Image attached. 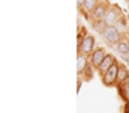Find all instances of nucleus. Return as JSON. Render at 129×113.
Instances as JSON below:
<instances>
[{"label":"nucleus","mask_w":129,"mask_h":113,"mask_svg":"<svg viewBox=\"0 0 129 113\" xmlns=\"http://www.w3.org/2000/svg\"><path fill=\"white\" fill-rule=\"evenodd\" d=\"M114 62H116V59H114L111 54H107V56H105V59L102 60L101 66L98 68V70H99V74H101V77H102V75L105 74V73H107V71H108L113 65H114Z\"/></svg>","instance_id":"7"},{"label":"nucleus","mask_w":129,"mask_h":113,"mask_svg":"<svg viewBox=\"0 0 129 113\" xmlns=\"http://www.w3.org/2000/svg\"><path fill=\"white\" fill-rule=\"evenodd\" d=\"M95 38L92 36V35H87V36L84 38V41H83V44H81V47H80V54H90V53H93L95 50Z\"/></svg>","instance_id":"5"},{"label":"nucleus","mask_w":129,"mask_h":113,"mask_svg":"<svg viewBox=\"0 0 129 113\" xmlns=\"http://www.w3.org/2000/svg\"><path fill=\"white\" fill-rule=\"evenodd\" d=\"M122 59H123V60H125V62L129 65V53H126V54H122Z\"/></svg>","instance_id":"16"},{"label":"nucleus","mask_w":129,"mask_h":113,"mask_svg":"<svg viewBox=\"0 0 129 113\" xmlns=\"http://www.w3.org/2000/svg\"><path fill=\"white\" fill-rule=\"evenodd\" d=\"M86 32L84 30H81V33H78V38H77V47L80 48L81 47V44H83V41H84V38L87 36V35H84Z\"/></svg>","instance_id":"15"},{"label":"nucleus","mask_w":129,"mask_h":113,"mask_svg":"<svg viewBox=\"0 0 129 113\" xmlns=\"http://www.w3.org/2000/svg\"><path fill=\"white\" fill-rule=\"evenodd\" d=\"M125 113H129V101L126 103V106H125Z\"/></svg>","instance_id":"17"},{"label":"nucleus","mask_w":129,"mask_h":113,"mask_svg":"<svg viewBox=\"0 0 129 113\" xmlns=\"http://www.w3.org/2000/svg\"><path fill=\"white\" fill-rule=\"evenodd\" d=\"M107 12H108L107 5H105V3H99L96 8L90 12V15H92V18H93V21H104L105 17H107Z\"/></svg>","instance_id":"4"},{"label":"nucleus","mask_w":129,"mask_h":113,"mask_svg":"<svg viewBox=\"0 0 129 113\" xmlns=\"http://www.w3.org/2000/svg\"><path fill=\"white\" fill-rule=\"evenodd\" d=\"M102 36H104V39H105L110 45H117V44L120 42V32H119L114 26H108V27L104 30Z\"/></svg>","instance_id":"2"},{"label":"nucleus","mask_w":129,"mask_h":113,"mask_svg":"<svg viewBox=\"0 0 129 113\" xmlns=\"http://www.w3.org/2000/svg\"><path fill=\"white\" fill-rule=\"evenodd\" d=\"M120 11H119V8L117 6H111L110 9H108V12H107V17H105V24L107 26H113V24H116L119 20H120Z\"/></svg>","instance_id":"3"},{"label":"nucleus","mask_w":129,"mask_h":113,"mask_svg":"<svg viewBox=\"0 0 129 113\" xmlns=\"http://www.w3.org/2000/svg\"><path fill=\"white\" fill-rule=\"evenodd\" d=\"M105 56H107V53H105V50L101 47V48H96L92 54H90V60H92V65L95 66V68H99L101 66V63H102V60L105 59Z\"/></svg>","instance_id":"6"},{"label":"nucleus","mask_w":129,"mask_h":113,"mask_svg":"<svg viewBox=\"0 0 129 113\" xmlns=\"http://www.w3.org/2000/svg\"><path fill=\"white\" fill-rule=\"evenodd\" d=\"M87 66H89L87 56L86 54H78V57H77V71H78V74L84 73L87 70Z\"/></svg>","instance_id":"8"},{"label":"nucleus","mask_w":129,"mask_h":113,"mask_svg":"<svg viewBox=\"0 0 129 113\" xmlns=\"http://www.w3.org/2000/svg\"><path fill=\"white\" fill-rule=\"evenodd\" d=\"M114 27H116L119 32H120V30H123V29L126 27V20H125V17H120V20L114 24Z\"/></svg>","instance_id":"14"},{"label":"nucleus","mask_w":129,"mask_h":113,"mask_svg":"<svg viewBox=\"0 0 129 113\" xmlns=\"http://www.w3.org/2000/svg\"><path fill=\"white\" fill-rule=\"evenodd\" d=\"M128 77H129V71L126 70V66H125V65H120V68H119V75H117V83L120 84V83L125 81Z\"/></svg>","instance_id":"11"},{"label":"nucleus","mask_w":129,"mask_h":113,"mask_svg":"<svg viewBox=\"0 0 129 113\" xmlns=\"http://www.w3.org/2000/svg\"><path fill=\"white\" fill-rule=\"evenodd\" d=\"M77 2H78V5H80V6H83V5H84V2H86V0H77Z\"/></svg>","instance_id":"18"},{"label":"nucleus","mask_w":129,"mask_h":113,"mask_svg":"<svg viewBox=\"0 0 129 113\" xmlns=\"http://www.w3.org/2000/svg\"><path fill=\"white\" fill-rule=\"evenodd\" d=\"M98 5H99V3H98V0H86V2H84V5H83V8H84L86 11L92 12Z\"/></svg>","instance_id":"12"},{"label":"nucleus","mask_w":129,"mask_h":113,"mask_svg":"<svg viewBox=\"0 0 129 113\" xmlns=\"http://www.w3.org/2000/svg\"><path fill=\"white\" fill-rule=\"evenodd\" d=\"M119 94H120V97L128 103L129 101V77L125 81H122V83L119 84Z\"/></svg>","instance_id":"9"},{"label":"nucleus","mask_w":129,"mask_h":113,"mask_svg":"<svg viewBox=\"0 0 129 113\" xmlns=\"http://www.w3.org/2000/svg\"><path fill=\"white\" fill-rule=\"evenodd\" d=\"M116 50H117L120 54H126V53H129V41H126V39H120V42L116 45Z\"/></svg>","instance_id":"10"},{"label":"nucleus","mask_w":129,"mask_h":113,"mask_svg":"<svg viewBox=\"0 0 129 113\" xmlns=\"http://www.w3.org/2000/svg\"><path fill=\"white\" fill-rule=\"evenodd\" d=\"M108 26L105 24V21H95L93 23V29L96 30V32H99V33H104V30L107 29Z\"/></svg>","instance_id":"13"},{"label":"nucleus","mask_w":129,"mask_h":113,"mask_svg":"<svg viewBox=\"0 0 129 113\" xmlns=\"http://www.w3.org/2000/svg\"><path fill=\"white\" fill-rule=\"evenodd\" d=\"M119 68H120V65L117 63V60L114 62V65L105 73V74L102 75V81H104V84L105 86H114L116 83H117V75H119Z\"/></svg>","instance_id":"1"}]
</instances>
